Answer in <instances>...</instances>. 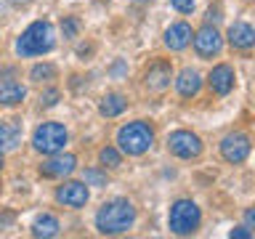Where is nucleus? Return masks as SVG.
I'll use <instances>...</instances> for the list:
<instances>
[{"mask_svg": "<svg viewBox=\"0 0 255 239\" xmlns=\"http://www.w3.org/2000/svg\"><path fill=\"white\" fill-rule=\"evenodd\" d=\"M133 223H135V207L128 199H109L96 213V229L107 237L125 234L128 229H133Z\"/></svg>", "mask_w": 255, "mask_h": 239, "instance_id": "1", "label": "nucleus"}, {"mask_svg": "<svg viewBox=\"0 0 255 239\" xmlns=\"http://www.w3.org/2000/svg\"><path fill=\"white\" fill-rule=\"evenodd\" d=\"M56 48V32L51 21H35L21 32V37L16 40V53L29 59V56H43Z\"/></svg>", "mask_w": 255, "mask_h": 239, "instance_id": "2", "label": "nucleus"}, {"mask_svg": "<svg viewBox=\"0 0 255 239\" xmlns=\"http://www.w3.org/2000/svg\"><path fill=\"white\" fill-rule=\"evenodd\" d=\"M151 143H154V130H151V125L141 122V120L128 122L117 130V146L128 157H141L143 151H149Z\"/></svg>", "mask_w": 255, "mask_h": 239, "instance_id": "3", "label": "nucleus"}, {"mask_svg": "<svg viewBox=\"0 0 255 239\" xmlns=\"http://www.w3.org/2000/svg\"><path fill=\"white\" fill-rule=\"evenodd\" d=\"M199 223H202V210L197 207V202H191V199H178V202H173L170 215H167V226H170L173 234L189 237L199 229Z\"/></svg>", "mask_w": 255, "mask_h": 239, "instance_id": "4", "label": "nucleus"}, {"mask_svg": "<svg viewBox=\"0 0 255 239\" xmlns=\"http://www.w3.org/2000/svg\"><path fill=\"white\" fill-rule=\"evenodd\" d=\"M69 141V133L61 122H43L37 125V130L32 133V146L43 154H56L64 149V143Z\"/></svg>", "mask_w": 255, "mask_h": 239, "instance_id": "5", "label": "nucleus"}, {"mask_svg": "<svg viewBox=\"0 0 255 239\" xmlns=\"http://www.w3.org/2000/svg\"><path fill=\"white\" fill-rule=\"evenodd\" d=\"M167 149L178 159H194L202 154V138L191 130H175L167 135Z\"/></svg>", "mask_w": 255, "mask_h": 239, "instance_id": "6", "label": "nucleus"}, {"mask_svg": "<svg viewBox=\"0 0 255 239\" xmlns=\"http://www.w3.org/2000/svg\"><path fill=\"white\" fill-rule=\"evenodd\" d=\"M221 154L231 165L245 162L247 154H250V135H247V133H229V135H223Z\"/></svg>", "mask_w": 255, "mask_h": 239, "instance_id": "7", "label": "nucleus"}, {"mask_svg": "<svg viewBox=\"0 0 255 239\" xmlns=\"http://www.w3.org/2000/svg\"><path fill=\"white\" fill-rule=\"evenodd\" d=\"M191 40H194L197 56H202V59H213V56H218L221 48H223V37H221V32L215 29V24H205Z\"/></svg>", "mask_w": 255, "mask_h": 239, "instance_id": "8", "label": "nucleus"}, {"mask_svg": "<svg viewBox=\"0 0 255 239\" xmlns=\"http://www.w3.org/2000/svg\"><path fill=\"white\" fill-rule=\"evenodd\" d=\"M56 202L64 207H83L88 202V183L85 181H67L56 189Z\"/></svg>", "mask_w": 255, "mask_h": 239, "instance_id": "9", "label": "nucleus"}, {"mask_svg": "<svg viewBox=\"0 0 255 239\" xmlns=\"http://www.w3.org/2000/svg\"><path fill=\"white\" fill-rule=\"evenodd\" d=\"M77 167V157L75 154H51L48 162L40 165V175H45V178H64V175H69L72 170Z\"/></svg>", "mask_w": 255, "mask_h": 239, "instance_id": "10", "label": "nucleus"}, {"mask_svg": "<svg viewBox=\"0 0 255 239\" xmlns=\"http://www.w3.org/2000/svg\"><path fill=\"white\" fill-rule=\"evenodd\" d=\"M170 80H173L170 64H167V61H154L146 69V75H143V85H146L151 93H162L165 88L170 85Z\"/></svg>", "mask_w": 255, "mask_h": 239, "instance_id": "11", "label": "nucleus"}, {"mask_svg": "<svg viewBox=\"0 0 255 239\" xmlns=\"http://www.w3.org/2000/svg\"><path fill=\"white\" fill-rule=\"evenodd\" d=\"M234 83H237V77H234V69H231L229 64H218V67H213L210 75H207V85H210V91L218 93V96H229L234 91Z\"/></svg>", "mask_w": 255, "mask_h": 239, "instance_id": "12", "label": "nucleus"}, {"mask_svg": "<svg viewBox=\"0 0 255 239\" xmlns=\"http://www.w3.org/2000/svg\"><path fill=\"white\" fill-rule=\"evenodd\" d=\"M226 37H229L231 48H237V51H250V48L255 45V29L250 27V24H245V21L231 24Z\"/></svg>", "mask_w": 255, "mask_h": 239, "instance_id": "13", "label": "nucleus"}, {"mask_svg": "<svg viewBox=\"0 0 255 239\" xmlns=\"http://www.w3.org/2000/svg\"><path fill=\"white\" fill-rule=\"evenodd\" d=\"M191 37H194V32H191V27L186 21H178V24H170L165 32V45L170 48V51H183L189 43H191Z\"/></svg>", "mask_w": 255, "mask_h": 239, "instance_id": "14", "label": "nucleus"}, {"mask_svg": "<svg viewBox=\"0 0 255 239\" xmlns=\"http://www.w3.org/2000/svg\"><path fill=\"white\" fill-rule=\"evenodd\" d=\"M199 88H202V77H199V72L191 69V67H186L178 77H175V91H178V96H183V99L197 96Z\"/></svg>", "mask_w": 255, "mask_h": 239, "instance_id": "15", "label": "nucleus"}, {"mask_svg": "<svg viewBox=\"0 0 255 239\" xmlns=\"http://www.w3.org/2000/svg\"><path fill=\"white\" fill-rule=\"evenodd\" d=\"M21 141V125L16 120L0 122V151H13Z\"/></svg>", "mask_w": 255, "mask_h": 239, "instance_id": "16", "label": "nucleus"}, {"mask_svg": "<svg viewBox=\"0 0 255 239\" xmlns=\"http://www.w3.org/2000/svg\"><path fill=\"white\" fill-rule=\"evenodd\" d=\"M24 99H27V88L21 83L5 80V83L0 85V104H3V107H16V104H21Z\"/></svg>", "mask_w": 255, "mask_h": 239, "instance_id": "17", "label": "nucleus"}, {"mask_svg": "<svg viewBox=\"0 0 255 239\" xmlns=\"http://www.w3.org/2000/svg\"><path fill=\"white\" fill-rule=\"evenodd\" d=\"M125 107H128V101H125L123 93H107L99 101V115L101 117H117L125 112Z\"/></svg>", "mask_w": 255, "mask_h": 239, "instance_id": "18", "label": "nucleus"}, {"mask_svg": "<svg viewBox=\"0 0 255 239\" xmlns=\"http://www.w3.org/2000/svg\"><path fill=\"white\" fill-rule=\"evenodd\" d=\"M59 234V221H56V215L51 213H43L37 215L35 223H32V237H43V239H51Z\"/></svg>", "mask_w": 255, "mask_h": 239, "instance_id": "19", "label": "nucleus"}, {"mask_svg": "<svg viewBox=\"0 0 255 239\" xmlns=\"http://www.w3.org/2000/svg\"><path fill=\"white\" fill-rule=\"evenodd\" d=\"M29 77H32V83H48V80L56 77V67L53 64H35Z\"/></svg>", "mask_w": 255, "mask_h": 239, "instance_id": "20", "label": "nucleus"}, {"mask_svg": "<svg viewBox=\"0 0 255 239\" xmlns=\"http://www.w3.org/2000/svg\"><path fill=\"white\" fill-rule=\"evenodd\" d=\"M99 159H101V165H104V167H112V170L123 165V154H120L115 146H104V149L99 151Z\"/></svg>", "mask_w": 255, "mask_h": 239, "instance_id": "21", "label": "nucleus"}, {"mask_svg": "<svg viewBox=\"0 0 255 239\" xmlns=\"http://www.w3.org/2000/svg\"><path fill=\"white\" fill-rule=\"evenodd\" d=\"M85 183L88 186H107V173L91 167V170H85Z\"/></svg>", "mask_w": 255, "mask_h": 239, "instance_id": "22", "label": "nucleus"}, {"mask_svg": "<svg viewBox=\"0 0 255 239\" xmlns=\"http://www.w3.org/2000/svg\"><path fill=\"white\" fill-rule=\"evenodd\" d=\"M61 32H64V37H77V32H80V21L75 19V16H67V19L61 21Z\"/></svg>", "mask_w": 255, "mask_h": 239, "instance_id": "23", "label": "nucleus"}, {"mask_svg": "<svg viewBox=\"0 0 255 239\" xmlns=\"http://www.w3.org/2000/svg\"><path fill=\"white\" fill-rule=\"evenodd\" d=\"M61 99L59 88H48V91L40 93V107H56V101Z\"/></svg>", "mask_w": 255, "mask_h": 239, "instance_id": "24", "label": "nucleus"}, {"mask_svg": "<svg viewBox=\"0 0 255 239\" xmlns=\"http://www.w3.org/2000/svg\"><path fill=\"white\" fill-rule=\"evenodd\" d=\"M170 5L178 13H191V11H194V0H170Z\"/></svg>", "mask_w": 255, "mask_h": 239, "instance_id": "25", "label": "nucleus"}, {"mask_svg": "<svg viewBox=\"0 0 255 239\" xmlns=\"http://www.w3.org/2000/svg\"><path fill=\"white\" fill-rule=\"evenodd\" d=\"M229 237H231V239H250V237H253V231L247 229V226H239V229H231V231H229Z\"/></svg>", "mask_w": 255, "mask_h": 239, "instance_id": "26", "label": "nucleus"}, {"mask_svg": "<svg viewBox=\"0 0 255 239\" xmlns=\"http://www.w3.org/2000/svg\"><path fill=\"white\" fill-rule=\"evenodd\" d=\"M245 226L250 231H255V207H247L245 210Z\"/></svg>", "mask_w": 255, "mask_h": 239, "instance_id": "27", "label": "nucleus"}, {"mask_svg": "<svg viewBox=\"0 0 255 239\" xmlns=\"http://www.w3.org/2000/svg\"><path fill=\"white\" fill-rule=\"evenodd\" d=\"M221 21V5H213L207 11V24H218Z\"/></svg>", "mask_w": 255, "mask_h": 239, "instance_id": "28", "label": "nucleus"}, {"mask_svg": "<svg viewBox=\"0 0 255 239\" xmlns=\"http://www.w3.org/2000/svg\"><path fill=\"white\" fill-rule=\"evenodd\" d=\"M11 221H13V213H5V215H3V218H0V229H3V226H5V223H11Z\"/></svg>", "mask_w": 255, "mask_h": 239, "instance_id": "29", "label": "nucleus"}, {"mask_svg": "<svg viewBox=\"0 0 255 239\" xmlns=\"http://www.w3.org/2000/svg\"><path fill=\"white\" fill-rule=\"evenodd\" d=\"M11 3H16V5H24V3H29V0H11Z\"/></svg>", "mask_w": 255, "mask_h": 239, "instance_id": "30", "label": "nucleus"}, {"mask_svg": "<svg viewBox=\"0 0 255 239\" xmlns=\"http://www.w3.org/2000/svg\"><path fill=\"white\" fill-rule=\"evenodd\" d=\"M0 170H3V151H0Z\"/></svg>", "mask_w": 255, "mask_h": 239, "instance_id": "31", "label": "nucleus"}]
</instances>
